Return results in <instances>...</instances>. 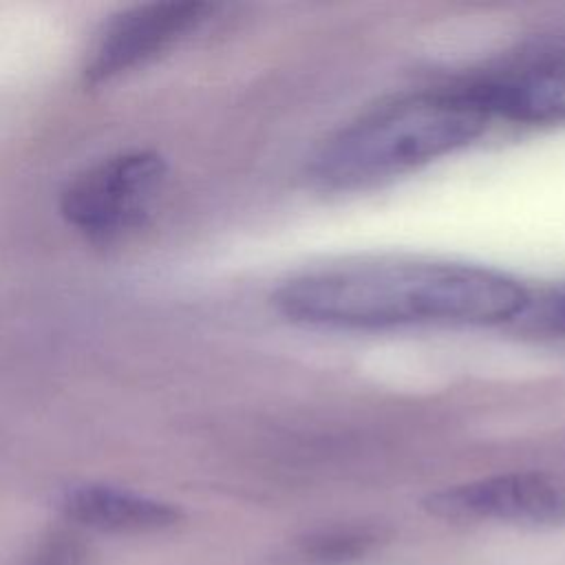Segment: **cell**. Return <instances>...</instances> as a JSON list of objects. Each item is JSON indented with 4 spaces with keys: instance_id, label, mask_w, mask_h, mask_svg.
I'll use <instances>...</instances> for the list:
<instances>
[{
    "instance_id": "cell-1",
    "label": "cell",
    "mask_w": 565,
    "mask_h": 565,
    "mask_svg": "<svg viewBox=\"0 0 565 565\" xmlns=\"http://www.w3.org/2000/svg\"><path fill=\"white\" fill-rule=\"evenodd\" d=\"M274 305L294 322L338 329L486 327L523 313L530 294L516 278L479 265L373 258L298 274L276 289Z\"/></svg>"
},
{
    "instance_id": "cell-2",
    "label": "cell",
    "mask_w": 565,
    "mask_h": 565,
    "mask_svg": "<svg viewBox=\"0 0 565 565\" xmlns=\"http://www.w3.org/2000/svg\"><path fill=\"white\" fill-rule=\"evenodd\" d=\"M488 124L466 84L419 93L338 130L313 154L311 177L333 190L375 185L472 143Z\"/></svg>"
},
{
    "instance_id": "cell-3",
    "label": "cell",
    "mask_w": 565,
    "mask_h": 565,
    "mask_svg": "<svg viewBox=\"0 0 565 565\" xmlns=\"http://www.w3.org/2000/svg\"><path fill=\"white\" fill-rule=\"evenodd\" d=\"M166 179L152 150L108 157L75 174L60 194L62 216L84 236L106 243L143 225Z\"/></svg>"
},
{
    "instance_id": "cell-4",
    "label": "cell",
    "mask_w": 565,
    "mask_h": 565,
    "mask_svg": "<svg viewBox=\"0 0 565 565\" xmlns=\"http://www.w3.org/2000/svg\"><path fill=\"white\" fill-rule=\"evenodd\" d=\"M424 508L446 521L558 527L565 523V483L543 472L492 475L435 490Z\"/></svg>"
},
{
    "instance_id": "cell-5",
    "label": "cell",
    "mask_w": 565,
    "mask_h": 565,
    "mask_svg": "<svg viewBox=\"0 0 565 565\" xmlns=\"http://www.w3.org/2000/svg\"><path fill=\"white\" fill-rule=\"evenodd\" d=\"M210 9L207 2L185 0L141 4L119 13L108 22L86 62V82H108L157 57L201 24Z\"/></svg>"
},
{
    "instance_id": "cell-6",
    "label": "cell",
    "mask_w": 565,
    "mask_h": 565,
    "mask_svg": "<svg viewBox=\"0 0 565 565\" xmlns=\"http://www.w3.org/2000/svg\"><path fill=\"white\" fill-rule=\"evenodd\" d=\"M492 117L516 124H565V60L534 62L466 82Z\"/></svg>"
},
{
    "instance_id": "cell-7",
    "label": "cell",
    "mask_w": 565,
    "mask_h": 565,
    "mask_svg": "<svg viewBox=\"0 0 565 565\" xmlns=\"http://www.w3.org/2000/svg\"><path fill=\"white\" fill-rule=\"evenodd\" d=\"M60 505L73 523L108 534H154L183 519L168 501L104 483L75 486L62 494Z\"/></svg>"
},
{
    "instance_id": "cell-8",
    "label": "cell",
    "mask_w": 565,
    "mask_h": 565,
    "mask_svg": "<svg viewBox=\"0 0 565 565\" xmlns=\"http://www.w3.org/2000/svg\"><path fill=\"white\" fill-rule=\"evenodd\" d=\"M382 536V527L369 523L331 525L305 534L298 541V550L309 561L324 565H342L373 552L380 545Z\"/></svg>"
},
{
    "instance_id": "cell-9",
    "label": "cell",
    "mask_w": 565,
    "mask_h": 565,
    "mask_svg": "<svg viewBox=\"0 0 565 565\" xmlns=\"http://www.w3.org/2000/svg\"><path fill=\"white\" fill-rule=\"evenodd\" d=\"M88 545L79 534L53 530L44 534L26 554L24 565H86Z\"/></svg>"
},
{
    "instance_id": "cell-10",
    "label": "cell",
    "mask_w": 565,
    "mask_h": 565,
    "mask_svg": "<svg viewBox=\"0 0 565 565\" xmlns=\"http://www.w3.org/2000/svg\"><path fill=\"white\" fill-rule=\"evenodd\" d=\"M558 320L565 324V296L561 298V307H558Z\"/></svg>"
}]
</instances>
